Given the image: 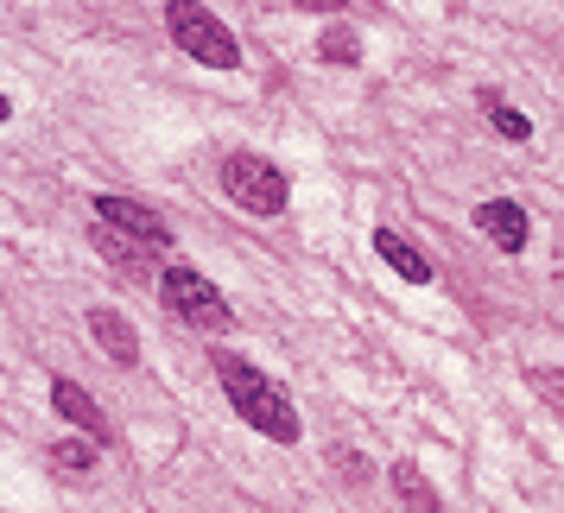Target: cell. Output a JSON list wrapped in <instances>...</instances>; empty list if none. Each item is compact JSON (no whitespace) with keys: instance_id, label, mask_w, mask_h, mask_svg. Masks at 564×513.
Masks as SVG:
<instances>
[{"instance_id":"cell-1","label":"cell","mask_w":564,"mask_h":513,"mask_svg":"<svg viewBox=\"0 0 564 513\" xmlns=\"http://www.w3.org/2000/svg\"><path fill=\"white\" fill-rule=\"evenodd\" d=\"M209 368H216V381H223V393H229V406L241 412L248 432H260L267 444H299V437H305V418H299V406H292V393H285L280 381H267L248 356L216 349Z\"/></svg>"},{"instance_id":"cell-2","label":"cell","mask_w":564,"mask_h":513,"mask_svg":"<svg viewBox=\"0 0 564 513\" xmlns=\"http://www.w3.org/2000/svg\"><path fill=\"white\" fill-rule=\"evenodd\" d=\"M223 197H229L241 216L273 222V216H285V204H292V178L280 172V159H267V153H229L223 159Z\"/></svg>"},{"instance_id":"cell-3","label":"cell","mask_w":564,"mask_h":513,"mask_svg":"<svg viewBox=\"0 0 564 513\" xmlns=\"http://www.w3.org/2000/svg\"><path fill=\"white\" fill-rule=\"evenodd\" d=\"M165 32L172 45L191 52L204 70H241V39H235L204 0H165Z\"/></svg>"},{"instance_id":"cell-4","label":"cell","mask_w":564,"mask_h":513,"mask_svg":"<svg viewBox=\"0 0 564 513\" xmlns=\"http://www.w3.org/2000/svg\"><path fill=\"white\" fill-rule=\"evenodd\" d=\"M159 305L172 310L178 324H191V330H209V336L235 330V310H229V298L216 292V280H204V273L184 266V260H172V266L159 273Z\"/></svg>"},{"instance_id":"cell-5","label":"cell","mask_w":564,"mask_h":513,"mask_svg":"<svg viewBox=\"0 0 564 513\" xmlns=\"http://www.w3.org/2000/svg\"><path fill=\"white\" fill-rule=\"evenodd\" d=\"M89 209H96V222H108V229H121V234H133V241H147V248H159V254H172V222L159 216V209H147V204H133V197H115V190H96L89 197Z\"/></svg>"},{"instance_id":"cell-6","label":"cell","mask_w":564,"mask_h":513,"mask_svg":"<svg viewBox=\"0 0 564 513\" xmlns=\"http://www.w3.org/2000/svg\"><path fill=\"white\" fill-rule=\"evenodd\" d=\"M476 229H482L501 254H527V241H533V222H527V209L513 204V197H488V204H476Z\"/></svg>"},{"instance_id":"cell-7","label":"cell","mask_w":564,"mask_h":513,"mask_svg":"<svg viewBox=\"0 0 564 513\" xmlns=\"http://www.w3.org/2000/svg\"><path fill=\"white\" fill-rule=\"evenodd\" d=\"M52 406H57L64 425H77L83 437L108 444V418H102V406H96V393H89V386H77V381H64V374H57V381H52Z\"/></svg>"},{"instance_id":"cell-8","label":"cell","mask_w":564,"mask_h":513,"mask_svg":"<svg viewBox=\"0 0 564 513\" xmlns=\"http://www.w3.org/2000/svg\"><path fill=\"white\" fill-rule=\"evenodd\" d=\"M387 488H393V501H400L406 513H451V507H444V494L432 488V476H425L412 457H393V469H387Z\"/></svg>"},{"instance_id":"cell-9","label":"cell","mask_w":564,"mask_h":513,"mask_svg":"<svg viewBox=\"0 0 564 513\" xmlns=\"http://www.w3.org/2000/svg\"><path fill=\"white\" fill-rule=\"evenodd\" d=\"M89 336L102 342V356L115 361V368H140V336H133V324L121 317V310L96 305L89 310Z\"/></svg>"},{"instance_id":"cell-10","label":"cell","mask_w":564,"mask_h":513,"mask_svg":"<svg viewBox=\"0 0 564 513\" xmlns=\"http://www.w3.org/2000/svg\"><path fill=\"white\" fill-rule=\"evenodd\" d=\"M375 254H381L387 266H393V273L406 280V285H432V280H437V266H432V260L419 254V248H412L406 234H393V229H375Z\"/></svg>"},{"instance_id":"cell-11","label":"cell","mask_w":564,"mask_h":513,"mask_svg":"<svg viewBox=\"0 0 564 513\" xmlns=\"http://www.w3.org/2000/svg\"><path fill=\"white\" fill-rule=\"evenodd\" d=\"M89 241H96V254H108L121 273H147V266H153V254H159V248L133 241V234H121V229H108V222H96V234H89Z\"/></svg>"},{"instance_id":"cell-12","label":"cell","mask_w":564,"mask_h":513,"mask_svg":"<svg viewBox=\"0 0 564 513\" xmlns=\"http://www.w3.org/2000/svg\"><path fill=\"white\" fill-rule=\"evenodd\" d=\"M317 57L330 64V70H361V32L356 26H343V20H330V26L317 32Z\"/></svg>"},{"instance_id":"cell-13","label":"cell","mask_w":564,"mask_h":513,"mask_svg":"<svg viewBox=\"0 0 564 513\" xmlns=\"http://www.w3.org/2000/svg\"><path fill=\"white\" fill-rule=\"evenodd\" d=\"M476 102H482L488 128L501 133V140H513V146H527V140H533V121H527V114H520V108H508V102H501V96H495V89H482V96H476Z\"/></svg>"},{"instance_id":"cell-14","label":"cell","mask_w":564,"mask_h":513,"mask_svg":"<svg viewBox=\"0 0 564 513\" xmlns=\"http://www.w3.org/2000/svg\"><path fill=\"white\" fill-rule=\"evenodd\" d=\"M96 450H102L96 437H64V444H52V462L64 476H89L96 469Z\"/></svg>"},{"instance_id":"cell-15","label":"cell","mask_w":564,"mask_h":513,"mask_svg":"<svg viewBox=\"0 0 564 513\" xmlns=\"http://www.w3.org/2000/svg\"><path fill=\"white\" fill-rule=\"evenodd\" d=\"M527 386H533V393H545V400L564 412V368H527Z\"/></svg>"},{"instance_id":"cell-16","label":"cell","mask_w":564,"mask_h":513,"mask_svg":"<svg viewBox=\"0 0 564 513\" xmlns=\"http://www.w3.org/2000/svg\"><path fill=\"white\" fill-rule=\"evenodd\" d=\"M292 7H324V13H336V7H343V0H292Z\"/></svg>"},{"instance_id":"cell-17","label":"cell","mask_w":564,"mask_h":513,"mask_svg":"<svg viewBox=\"0 0 564 513\" xmlns=\"http://www.w3.org/2000/svg\"><path fill=\"white\" fill-rule=\"evenodd\" d=\"M0 121H13V102H7V96H0Z\"/></svg>"}]
</instances>
